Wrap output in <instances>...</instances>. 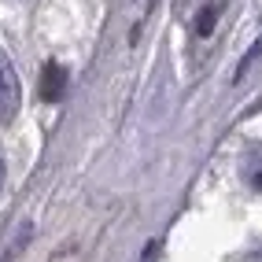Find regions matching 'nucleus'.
I'll use <instances>...</instances> for the list:
<instances>
[{
    "label": "nucleus",
    "mask_w": 262,
    "mask_h": 262,
    "mask_svg": "<svg viewBox=\"0 0 262 262\" xmlns=\"http://www.w3.org/2000/svg\"><path fill=\"white\" fill-rule=\"evenodd\" d=\"M63 89H67V71L59 63H48L45 67V78H41V96L45 100H59Z\"/></svg>",
    "instance_id": "20e7f679"
},
{
    "label": "nucleus",
    "mask_w": 262,
    "mask_h": 262,
    "mask_svg": "<svg viewBox=\"0 0 262 262\" xmlns=\"http://www.w3.org/2000/svg\"><path fill=\"white\" fill-rule=\"evenodd\" d=\"M225 4H229V0H207V4H200V11H196V37H211L218 19H222V11H225Z\"/></svg>",
    "instance_id": "7ed1b4c3"
},
{
    "label": "nucleus",
    "mask_w": 262,
    "mask_h": 262,
    "mask_svg": "<svg viewBox=\"0 0 262 262\" xmlns=\"http://www.w3.org/2000/svg\"><path fill=\"white\" fill-rule=\"evenodd\" d=\"M19 103H23L19 74H15V63L8 59V52L0 48V126H8L19 115Z\"/></svg>",
    "instance_id": "f257e3e1"
},
{
    "label": "nucleus",
    "mask_w": 262,
    "mask_h": 262,
    "mask_svg": "<svg viewBox=\"0 0 262 262\" xmlns=\"http://www.w3.org/2000/svg\"><path fill=\"white\" fill-rule=\"evenodd\" d=\"M240 178H244V185H248L251 192H262V144H255V148L244 151V159H240Z\"/></svg>",
    "instance_id": "f03ea898"
},
{
    "label": "nucleus",
    "mask_w": 262,
    "mask_h": 262,
    "mask_svg": "<svg viewBox=\"0 0 262 262\" xmlns=\"http://www.w3.org/2000/svg\"><path fill=\"white\" fill-rule=\"evenodd\" d=\"M0 185H4V163H0Z\"/></svg>",
    "instance_id": "39448f33"
}]
</instances>
